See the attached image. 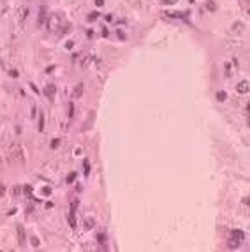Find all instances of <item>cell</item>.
<instances>
[{
  "label": "cell",
  "mask_w": 250,
  "mask_h": 252,
  "mask_svg": "<svg viewBox=\"0 0 250 252\" xmlns=\"http://www.w3.org/2000/svg\"><path fill=\"white\" fill-rule=\"evenodd\" d=\"M11 161L12 162H23V152L18 145H12V148H11Z\"/></svg>",
  "instance_id": "6da1fadb"
},
{
  "label": "cell",
  "mask_w": 250,
  "mask_h": 252,
  "mask_svg": "<svg viewBox=\"0 0 250 252\" xmlns=\"http://www.w3.org/2000/svg\"><path fill=\"white\" fill-rule=\"evenodd\" d=\"M44 95H46L49 101H53L55 95H56V86H55V85H48V86L44 88Z\"/></svg>",
  "instance_id": "7a4b0ae2"
},
{
  "label": "cell",
  "mask_w": 250,
  "mask_h": 252,
  "mask_svg": "<svg viewBox=\"0 0 250 252\" xmlns=\"http://www.w3.org/2000/svg\"><path fill=\"white\" fill-rule=\"evenodd\" d=\"M46 21V7L41 5V11H39V18H37V25L42 26V23Z\"/></svg>",
  "instance_id": "3957f363"
},
{
  "label": "cell",
  "mask_w": 250,
  "mask_h": 252,
  "mask_svg": "<svg viewBox=\"0 0 250 252\" xmlns=\"http://www.w3.org/2000/svg\"><path fill=\"white\" fill-rule=\"evenodd\" d=\"M240 242H241V240H240L238 236H234V235H233V236L229 238V242H227V245H229L231 249H238V247H240Z\"/></svg>",
  "instance_id": "277c9868"
},
{
  "label": "cell",
  "mask_w": 250,
  "mask_h": 252,
  "mask_svg": "<svg viewBox=\"0 0 250 252\" xmlns=\"http://www.w3.org/2000/svg\"><path fill=\"white\" fill-rule=\"evenodd\" d=\"M18 238H19V245H25L26 236H25V229H23V226H18Z\"/></svg>",
  "instance_id": "5b68a950"
},
{
  "label": "cell",
  "mask_w": 250,
  "mask_h": 252,
  "mask_svg": "<svg viewBox=\"0 0 250 252\" xmlns=\"http://www.w3.org/2000/svg\"><path fill=\"white\" fill-rule=\"evenodd\" d=\"M83 92H85V85H83V83H79V85L74 88V97H76V99H79V97L83 95Z\"/></svg>",
  "instance_id": "8992f818"
},
{
  "label": "cell",
  "mask_w": 250,
  "mask_h": 252,
  "mask_svg": "<svg viewBox=\"0 0 250 252\" xmlns=\"http://www.w3.org/2000/svg\"><path fill=\"white\" fill-rule=\"evenodd\" d=\"M238 92H240V94H247V92H249V81H247V79L238 85Z\"/></svg>",
  "instance_id": "52a82bcc"
},
{
  "label": "cell",
  "mask_w": 250,
  "mask_h": 252,
  "mask_svg": "<svg viewBox=\"0 0 250 252\" xmlns=\"http://www.w3.org/2000/svg\"><path fill=\"white\" fill-rule=\"evenodd\" d=\"M233 235H234V236H238L240 240H245V233H243V231H240V229H234V231H233Z\"/></svg>",
  "instance_id": "ba28073f"
},
{
  "label": "cell",
  "mask_w": 250,
  "mask_h": 252,
  "mask_svg": "<svg viewBox=\"0 0 250 252\" xmlns=\"http://www.w3.org/2000/svg\"><path fill=\"white\" fill-rule=\"evenodd\" d=\"M217 99H219L220 102H224V101L227 99V95H226V92H217Z\"/></svg>",
  "instance_id": "9c48e42d"
},
{
  "label": "cell",
  "mask_w": 250,
  "mask_h": 252,
  "mask_svg": "<svg viewBox=\"0 0 250 252\" xmlns=\"http://www.w3.org/2000/svg\"><path fill=\"white\" fill-rule=\"evenodd\" d=\"M39 131H44V115H39Z\"/></svg>",
  "instance_id": "30bf717a"
},
{
  "label": "cell",
  "mask_w": 250,
  "mask_h": 252,
  "mask_svg": "<svg viewBox=\"0 0 250 252\" xmlns=\"http://www.w3.org/2000/svg\"><path fill=\"white\" fill-rule=\"evenodd\" d=\"M206 7H208L210 11H215V9H217V7H215V4H213V0H208V2H206Z\"/></svg>",
  "instance_id": "8fae6325"
},
{
  "label": "cell",
  "mask_w": 250,
  "mask_h": 252,
  "mask_svg": "<svg viewBox=\"0 0 250 252\" xmlns=\"http://www.w3.org/2000/svg\"><path fill=\"white\" fill-rule=\"evenodd\" d=\"M178 0H160V4L162 5H173V4H176Z\"/></svg>",
  "instance_id": "7c38bea8"
},
{
  "label": "cell",
  "mask_w": 250,
  "mask_h": 252,
  "mask_svg": "<svg viewBox=\"0 0 250 252\" xmlns=\"http://www.w3.org/2000/svg\"><path fill=\"white\" fill-rule=\"evenodd\" d=\"M69 116H71V118L74 116V102H71V104H69Z\"/></svg>",
  "instance_id": "4fadbf2b"
},
{
  "label": "cell",
  "mask_w": 250,
  "mask_h": 252,
  "mask_svg": "<svg viewBox=\"0 0 250 252\" xmlns=\"http://www.w3.org/2000/svg\"><path fill=\"white\" fill-rule=\"evenodd\" d=\"M167 16H171V18H183V14H182V12H169Z\"/></svg>",
  "instance_id": "5bb4252c"
},
{
  "label": "cell",
  "mask_w": 250,
  "mask_h": 252,
  "mask_svg": "<svg viewBox=\"0 0 250 252\" xmlns=\"http://www.w3.org/2000/svg\"><path fill=\"white\" fill-rule=\"evenodd\" d=\"M97 18H99V14H97V12H90V16H88V19H90V21H95Z\"/></svg>",
  "instance_id": "9a60e30c"
},
{
  "label": "cell",
  "mask_w": 250,
  "mask_h": 252,
  "mask_svg": "<svg viewBox=\"0 0 250 252\" xmlns=\"http://www.w3.org/2000/svg\"><path fill=\"white\" fill-rule=\"evenodd\" d=\"M97 240H99V243H100V245H104V243H106V236H104V235H99V236H97Z\"/></svg>",
  "instance_id": "2e32d148"
},
{
  "label": "cell",
  "mask_w": 250,
  "mask_h": 252,
  "mask_svg": "<svg viewBox=\"0 0 250 252\" xmlns=\"http://www.w3.org/2000/svg\"><path fill=\"white\" fill-rule=\"evenodd\" d=\"M30 243H32L33 247H39V238H35V236H32V240H30Z\"/></svg>",
  "instance_id": "e0dca14e"
},
{
  "label": "cell",
  "mask_w": 250,
  "mask_h": 252,
  "mask_svg": "<svg viewBox=\"0 0 250 252\" xmlns=\"http://www.w3.org/2000/svg\"><path fill=\"white\" fill-rule=\"evenodd\" d=\"M241 7L249 12V0H241Z\"/></svg>",
  "instance_id": "ac0fdd59"
},
{
  "label": "cell",
  "mask_w": 250,
  "mask_h": 252,
  "mask_svg": "<svg viewBox=\"0 0 250 252\" xmlns=\"http://www.w3.org/2000/svg\"><path fill=\"white\" fill-rule=\"evenodd\" d=\"M85 224H86V228H88V229H90V228H93V221H92V219H86V222H85Z\"/></svg>",
  "instance_id": "d6986e66"
},
{
  "label": "cell",
  "mask_w": 250,
  "mask_h": 252,
  "mask_svg": "<svg viewBox=\"0 0 250 252\" xmlns=\"http://www.w3.org/2000/svg\"><path fill=\"white\" fill-rule=\"evenodd\" d=\"M74 178H76V173H71V175H69V176H67V182H69V183H71V182H72V180H74Z\"/></svg>",
  "instance_id": "ffe728a7"
},
{
  "label": "cell",
  "mask_w": 250,
  "mask_h": 252,
  "mask_svg": "<svg viewBox=\"0 0 250 252\" xmlns=\"http://www.w3.org/2000/svg\"><path fill=\"white\" fill-rule=\"evenodd\" d=\"M58 143H60L58 139H53V141H51V148H56V146H58Z\"/></svg>",
  "instance_id": "44dd1931"
},
{
  "label": "cell",
  "mask_w": 250,
  "mask_h": 252,
  "mask_svg": "<svg viewBox=\"0 0 250 252\" xmlns=\"http://www.w3.org/2000/svg\"><path fill=\"white\" fill-rule=\"evenodd\" d=\"M25 194H32V187L30 185H25Z\"/></svg>",
  "instance_id": "7402d4cb"
},
{
  "label": "cell",
  "mask_w": 250,
  "mask_h": 252,
  "mask_svg": "<svg viewBox=\"0 0 250 252\" xmlns=\"http://www.w3.org/2000/svg\"><path fill=\"white\" fill-rule=\"evenodd\" d=\"M95 5H97V7H102V5H104V0H95Z\"/></svg>",
  "instance_id": "603a6c76"
},
{
  "label": "cell",
  "mask_w": 250,
  "mask_h": 252,
  "mask_svg": "<svg viewBox=\"0 0 250 252\" xmlns=\"http://www.w3.org/2000/svg\"><path fill=\"white\" fill-rule=\"evenodd\" d=\"M85 169H86V171H85V173H86V175H88V173H90V168H88V161H85Z\"/></svg>",
  "instance_id": "cb8c5ba5"
},
{
  "label": "cell",
  "mask_w": 250,
  "mask_h": 252,
  "mask_svg": "<svg viewBox=\"0 0 250 252\" xmlns=\"http://www.w3.org/2000/svg\"><path fill=\"white\" fill-rule=\"evenodd\" d=\"M65 48H67V49H71V48H72V41H67V44H65Z\"/></svg>",
  "instance_id": "d4e9b609"
},
{
  "label": "cell",
  "mask_w": 250,
  "mask_h": 252,
  "mask_svg": "<svg viewBox=\"0 0 250 252\" xmlns=\"http://www.w3.org/2000/svg\"><path fill=\"white\" fill-rule=\"evenodd\" d=\"M51 71H55V65H49V67H46V72H51Z\"/></svg>",
  "instance_id": "484cf974"
},
{
  "label": "cell",
  "mask_w": 250,
  "mask_h": 252,
  "mask_svg": "<svg viewBox=\"0 0 250 252\" xmlns=\"http://www.w3.org/2000/svg\"><path fill=\"white\" fill-rule=\"evenodd\" d=\"M9 74H11V78H18V72H16V71H11Z\"/></svg>",
  "instance_id": "4316f807"
}]
</instances>
